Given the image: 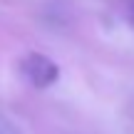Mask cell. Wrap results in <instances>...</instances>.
Instances as JSON below:
<instances>
[{"instance_id": "1", "label": "cell", "mask_w": 134, "mask_h": 134, "mask_svg": "<svg viewBox=\"0 0 134 134\" xmlns=\"http://www.w3.org/2000/svg\"><path fill=\"white\" fill-rule=\"evenodd\" d=\"M20 72L23 77L37 90H45V87H52L60 77V67L55 65V60H50L47 55L42 52H27L23 60H20Z\"/></svg>"}, {"instance_id": "2", "label": "cell", "mask_w": 134, "mask_h": 134, "mask_svg": "<svg viewBox=\"0 0 134 134\" xmlns=\"http://www.w3.org/2000/svg\"><path fill=\"white\" fill-rule=\"evenodd\" d=\"M132 20H134V0H132Z\"/></svg>"}]
</instances>
